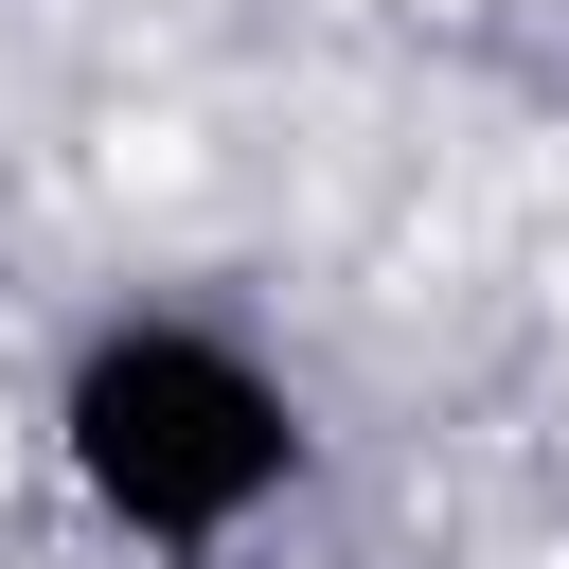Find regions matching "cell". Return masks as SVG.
Masks as SVG:
<instances>
[{
  "label": "cell",
  "mask_w": 569,
  "mask_h": 569,
  "mask_svg": "<svg viewBox=\"0 0 569 569\" xmlns=\"http://www.w3.org/2000/svg\"><path fill=\"white\" fill-rule=\"evenodd\" d=\"M36 445H53V498L124 569H231L320 480L302 373L249 320H213V302H107V320H71V356L36 391Z\"/></svg>",
  "instance_id": "1"
}]
</instances>
